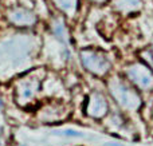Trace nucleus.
Returning <instances> with one entry per match:
<instances>
[{
  "label": "nucleus",
  "mask_w": 153,
  "mask_h": 146,
  "mask_svg": "<svg viewBox=\"0 0 153 146\" xmlns=\"http://www.w3.org/2000/svg\"><path fill=\"white\" fill-rule=\"evenodd\" d=\"M109 90L122 109L134 111L141 106V98L137 94V91L129 87L126 83L122 82L118 78H113L109 82Z\"/></svg>",
  "instance_id": "1"
},
{
  "label": "nucleus",
  "mask_w": 153,
  "mask_h": 146,
  "mask_svg": "<svg viewBox=\"0 0 153 146\" xmlns=\"http://www.w3.org/2000/svg\"><path fill=\"white\" fill-rule=\"evenodd\" d=\"M125 74L132 83L141 90L153 88V71L148 64L133 63L125 70Z\"/></svg>",
  "instance_id": "2"
},
{
  "label": "nucleus",
  "mask_w": 153,
  "mask_h": 146,
  "mask_svg": "<svg viewBox=\"0 0 153 146\" xmlns=\"http://www.w3.org/2000/svg\"><path fill=\"white\" fill-rule=\"evenodd\" d=\"M81 60L87 71L93 72L95 75H100V77L108 74V71L110 70L109 59L105 55H102V54L97 52L94 50H90V48L83 50L81 52Z\"/></svg>",
  "instance_id": "3"
},
{
  "label": "nucleus",
  "mask_w": 153,
  "mask_h": 146,
  "mask_svg": "<svg viewBox=\"0 0 153 146\" xmlns=\"http://www.w3.org/2000/svg\"><path fill=\"white\" fill-rule=\"evenodd\" d=\"M108 102H106L105 97L102 95L98 91H93L89 95L86 102V107H85V111L89 117L91 118H102L106 115L108 113Z\"/></svg>",
  "instance_id": "4"
},
{
  "label": "nucleus",
  "mask_w": 153,
  "mask_h": 146,
  "mask_svg": "<svg viewBox=\"0 0 153 146\" xmlns=\"http://www.w3.org/2000/svg\"><path fill=\"white\" fill-rule=\"evenodd\" d=\"M39 88V80L36 78H27L18 85V102H31Z\"/></svg>",
  "instance_id": "5"
},
{
  "label": "nucleus",
  "mask_w": 153,
  "mask_h": 146,
  "mask_svg": "<svg viewBox=\"0 0 153 146\" xmlns=\"http://www.w3.org/2000/svg\"><path fill=\"white\" fill-rule=\"evenodd\" d=\"M11 20L19 26H31L35 23V16L23 8H16L11 12Z\"/></svg>",
  "instance_id": "6"
},
{
  "label": "nucleus",
  "mask_w": 153,
  "mask_h": 146,
  "mask_svg": "<svg viewBox=\"0 0 153 146\" xmlns=\"http://www.w3.org/2000/svg\"><path fill=\"white\" fill-rule=\"evenodd\" d=\"M114 4L124 12H132L140 8L141 0H114Z\"/></svg>",
  "instance_id": "7"
},
{
  "label": "nucleus",
  "mask_w": 153,
  "mask_h": 146,
  "mask_svg": "<svg viewBox=\"0 0 153 146\" xmlns=\"http://www.w3.org/2000/svg\"><path fill=\"white\" fill-rule=\"evenodd\" d=\"M54 34H55L65 44H67L69 36H67V31H66V27H65V23L61 20V19L55 20V24H54Z\"/></svg>",
  "instance_id": "8"
},
{
  "label": "nucleus",
  "mask_w": 153,
  "mask_h": 146,
  "mask_svg": "<svg viewBox=\"0 0 153 146\" xmlns=\"http://www.w3.org/2000/svg\"><path fill=\"white\" fill-rule=\"evenodd\" d=\"M58 3V5L65 11H70V10H74L75 7V3L70 1V0H55Z\"/></svg>",
  "instance_id": "9"
},
{
  "label": "nucleus",
  "mask_w": 153,
  "mask_h": 146,
  "mask_svg": "<svg viewBox=\"0 0 153 146\" xmlns=\"http://www.w3.org/2000/svg\"><path fill=\"white\" fill-rule=\"evenodd\" d=\"M141 56H143V59L148 63V66L153 70V51H144V52L141 54Z\"/></svg>",
  "instance_id": "10"
},
{
  "label": "nucleus",
  "mask_w": 153,
  "mask_h": 146,
  "mask_svg": "<svg viewBox=\"0 0 153 146\" xmlns=\"http://www.w3.org/2000/svg\"><path fill=\"white\" fill-rule=\"evenodd\" d=\"M61 134L65 137H83V134L76 130H63V131H61Z\"/></svg>",
  "instance_id": "11"
},
{
  "label": "nucleus",
  "mask_w": 153,
  "mask_h": 146,
  "mask_svg": "<svg viewBox=\"0 0 153 146\" xmlns=\"http://www.w3.org/2000/svg\"><path fill=\"white\" fill-rule=\"evenodd\" d=\"M106 146H122V145H114V144H106Z\"/></svg>",
  "instance_id": "12"
},
{
  "label": "nucleus",
  "mask_w": 153,
  "mask_h": 146,
  "mask_svg": "<svg viewBox=\"0 0 153 146\" xmlns=\"http://www.w3.org/2000/svg\"><path fill=\"white\" fill-rule=\"evenodd\" d=\"M3 106H4V103H3V101H1V99H0V109H1Z\"/></svg>",
  "instance_id": "13"
},
{
  "label": "nucleus",
  "mask_w": 153,
  "mask_h": 146,
  "mask_svg": "<svg viewBox=\"0 0 153 146\" xmlns=\"http://www.w3.org/2000/svg\"><path fill=\"white\" fill-rule=\"evenodd\" d=\"M152 51H153V43H152Z\"/></svg>",
  "instance_id": "14"
},
{
  "label": "nucleus",
  "mask_w": 153,
  "mask_h": 146,
  "mask_svg": "<svg viewBox=\"0 0 153 146\" xmlns=\"http://www.w3.org/2000/svg\"><path fill=\"white\" fill-rule=\"evenodd\" d=\"M98 1H102V0H98Z\"/></svg>",
  "instance_id": "15"
}]
</instances>
